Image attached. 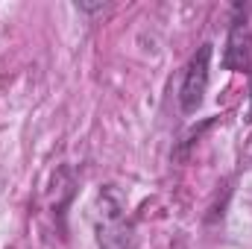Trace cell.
Here are the masks:
<instances>
[{"instance_id": "cell-1", "label": "cell", "mask_w": 252, "mask_h": 249, "mask_svg": "<svg viewBox=\"0 0 252 249\" xmlns=\"http://www.w3.org/2000/svg\"><path fill=\"white\" fill-rule=\"evenodd\" d=\"M208 62H211V44H202L193 56H190L188 67H185V79H182V88H179V103H182V112H196L202 97H205V88H208Z\"/></svg>"}, {"instance_id": "cell-2", "label": "cell", "mask_w": 252, "mask_h": 249, "mask_svg": "<svg viewBox=\"0 0 252 249\" xmlns=\"http://www.w3.org/2000/svg\"><path fill=\"white\" fill-rule=\"evenodd\" d=\"M223 64L229 70H250V64H252V30L247 27V21H238L229 30Z\"/></svg>"}]
</instances>
